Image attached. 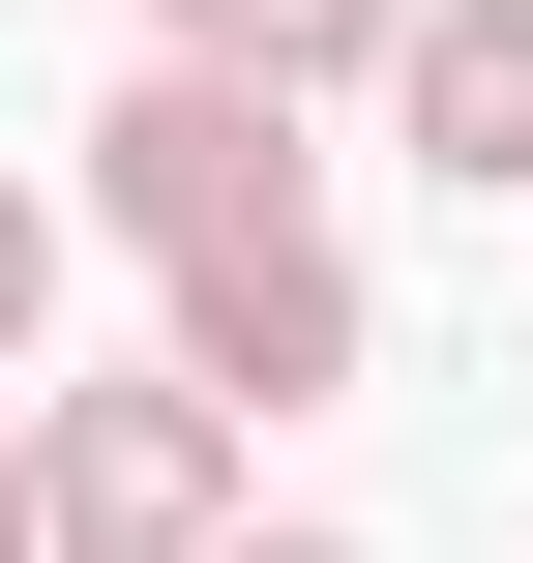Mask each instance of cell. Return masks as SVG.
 <instances>
[{
    "instance_id": "5b68a950",
    "label": "cell",
    "mask_w": 533,
    "mask_h": 563,
    "mask_svg": "<svg viewBox=\"0 0 533 563\" xmlns=\"http://www.w3.org/2000/svg\"><path fill=\"white\" fill-rule=\"evenodd\" d=\"M148 30H178V59H267V89H386L415 0H148Z\"/></svg>"
},
{
    "instance_id": "52a82bcc",
    "label": "cell",
    "mask_w": 533,
    "mask_h": 563,
    "mask_svg": "<svg viewBox=\"0 0 533 563\" xmlns=\"http://www.w3.org/2000/svg\"><path fill=\"white\" fill-rule=\"evenodd\" d=\"M0 563H59V505H30V386H0Z\"/></svg>"
},
{
    "instance_id": "8992f818",
    "label": "cell",
    "mask_w": 533,
    "mask_h": 563,
    "mask_svg": "<svg viewBox=\"0 0 533 563\" xmlns=\"http://www.w3.org/2000/svg\"><path fill=\"white\" fill-rule=\"evenodd\" d=\"M59 297H89V178H0V386H59Z\"/></svg>"
},
{
    "instance_id": "277c9868",
    "label": "cell",
    "mask_w": 533,
    "mask_h": 563,
    "mask_svg": "<svg viewBox=\"0 0 533 563\" xmlns=\"http://www.w3.org/2000/svg\"><path fill=\"white\" fill-rule=\"evenodd\" d=\"M386 148L445 208H533V0H415L386 30Z\"/></svg>"
},
{
    "instance_id": "3957f363",
    "label": "cell",
    "mask_w": 533,
    "mask_h": 563,
    "mask_svg": "<svg viewBox=\"0 0 533 563\" xmlns=\"http://www.w3.org/2000/svg\"><path fill=\"white\" fill-rule=\"evenodd\" d=\"M148 327L237 386V416H326L356 356H386V297H356V238L326 208H267V238H208V267H148Z\"/></svg>"
},
{
    "instance_id": "6da1fadb",
    "label": "cell",
    "mask_w": 533,
    "mask_h": 563,
    "mask_svg": "<svg viewBox=\"0 0 533 563\" xmlns=\"http://www.w3.org/2000/svg\"><path fill=\"white\" fill-rule=\"evenodd\" d=\"M297 119H326V89H267V59H178V30H148V59L89 89V148H59V178H89V238H119V267H208V238L326 208V148H297Z\"/></svg>"
},
{
    "instance_id": "7a4b0ae2",
    "label": "cell",
    "mask_w": 533,
    "mask_h": 563,
    "mask_svg": "<svg viewBox=\"0 0 533 563\" xmlns=\"http://www.w3.org/2000/svg\"><path fill=\"white\" fill-rule=\"evenodd\" d=\"M237 445H267V416H237L178 327H148L119 386H30V505H59V563H208V534H237Z\"/></svg>"
},
{
    "instance_id": "ba28073f",
    "label": "cell",
    "mask_w": 533,
    "mask_h": 563,
    "mask_svg": "<svg viewBox=\"0 0 533 563\" xmlns=\"http://www.w3.org/2000/svg\"><path fill=\"white\" fill-rule=\"evenodd\" d=\"M208 563H356V534H208Z\"/></svg>"
}]
</instances>
